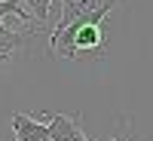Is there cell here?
<instances>
[{
  "label": "cell",
  "instance_id": "obj_1",
  "mask_svg": "<svg viewBox=\"0 0 153 141\" xmlns=\"http://www.w3.org/2000/svg\"><path fill=\"white\" fill-rule=\"evenodd\" d=\"M6 16H19L25 25H31V28H40V22L25 9L22 0H0V52H3L6 58H12L25 46V40H28L31 31H12V28H6V25H3Z\"/></svg>",
  "mask_w": 153,
  "mask_h": 141
},
{
  "label": "cell",
  "instance_id": "obj_2",
  "mask_svg": "<svg viewBox=\"0 0 153 141\" xmlns=\"http://www.w3.org/2000/svg\"><path fill=\"white\" fill-rule=\"evenodd\" d=\"M113 6H117V0H65L52 31H61L74 22H104Z\"/></svg>",
  "mask_w": 153,
  "mask_h": 141
},
{
  "label": "cell",
  "instance_id": "obj_3",
  "mask_svg": "<svg viewBox=\"0 0 153 141\" xmlns=\"http://www.w3.org/2000/svg\"><path fill=\"white\" fill-rule=\"evenodd\" d=\"M49 123V141H89L83 135L80 113L76 117H65V113H46Z\"/></svg>",
  "mask_w": 153,
  "mask_h": 141
},
{
  "label": "cell",
  "instance_id": "obj_4",
  "mask_svg": "<svg viewBox=\"0 0 153 141\" xmlns=\"http://www.w3.org/2000/svg\"><path fill=\"white\" fill-rule=\"evenodd\" d=\"M12 135L16 141H49V123H40L28 113H12Z\"/></svg>",
  "mask_w": 153,
  "mask_h": 141
},
{
  "label": "cell",
  "instance_id": "obj_5",
  "mask_svg": "<svg viewBox=\"0 0 153 141\" xmlns=\"http://www.w3.org/2000/svg\"><path fill=\"white\" fill-rule=\"evenodd\" d=\"M22 3H25V9H28L40 25L49 19V3H52V0H22Z\"/></svg>",
  "mask_w": 153,
  "mask_h": 141
},
{
  "label": "cell",
  "instance_id": "obj_6",
  "mask_svg": "<svg viewBox=\"0 0 153 141\" xmlns=\"http://www.w3.org/2000/svg\"><path fill=\"white\" fill-rule=\"evenodd\" d=\"M113 141H126V138H113Z\"/></svg>",
  "mask_w": 153,
  "mask_h": 141
}]
</instances>
